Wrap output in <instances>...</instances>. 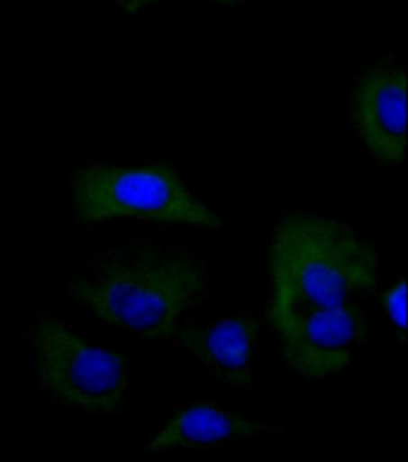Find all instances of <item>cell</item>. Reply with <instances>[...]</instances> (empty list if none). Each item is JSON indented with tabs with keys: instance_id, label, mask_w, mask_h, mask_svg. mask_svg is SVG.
<instances>
[{
	"instance_id": "1",
	"label": "cell",
	"mask_w": 408,
	"mask_h": 462,
	"mask_svg": "<svg viewBox=\"0 0 408 462\" xmlns=\"http://www.w3.org/2000/svg\"><path fill=\"white\" fill-rule=\"evenodd\" d=\"M209 266L181 235L134 236L77 263L68 297L100 323L145 344L171 340L209 300Z\"/></svg>"
},
{
	"instance_id": "2",
	"label": "cell",
	"mask_w": 408,
	"mask_h": 462,
	"mask_svg": "<svg viewBox=\"0 0 408 462\" xmlns=\"http://www.w3.org/2000/svg\"><path fill=\"white\" fill-rule=\"evenodd\" d=\"M382 254L352 225L316 212H285L267 245V321L349 304L367 306L378 289Z\"/></svg>"
},
{
	"instance_id": "3",
	"label": "cell",
	"mask_w": 408,
	"mask_h": 462,
	"mask_svg": "<svg viewBox=\"0 0 408 462\" xmlns=\"http://www.w3.org/2000/svg\"><path fill=\"white\" fill-rule=\"evenodd\" d=\"M70 206L79 226L122 219L200 230L228 226L169 162L83 164L70 176Z\"/></svg>"
},
{
	"instance_id": "4",
	"label": "cell",
	"mask_w": 408,
	"mask_h": 462,
	"mask_svg": "<svg viewBox=\"0 0 408 462\" xmlns=\"http://www.w3.org/2000/svg\"><path fill=\"white\" fill-rule=\"evenodd\" d=\"M34 387L60 410L89 415L119 413L131 391L121 351L85 340L50 308H38L21 334Z\"/></svg>"
},
{
	"instance_id": "5",
	"label": "cell",
	"mask_w": 408,
	"mask_h": 462,
	"mask_svg": "<svg viewBox=\"0 0 408 462\" xmlns=\"http://www.w3.org/2000/svg\"><path fill=\"white\" fill-rule=\"evenodd\" d=\"M365 308H318L271 319L283 365L307 382H324L345 370L369 342L371 323Z\"/></svg>"
},
{
	"instance_id": "6",
	"label": "cell",
	"mask_w": 408,
	"mask_h": 462,
	"mask_svg": "<svg viewBox=\"0 0 408 462\" xmlns=\"http://www.w3.org/2000/svg\"><path fill=\"white\" fill-rule=\"evenodd\" d=\"M347 112L358 140L385 166L404 162L406 67L399 57H380L356 74Z\"/></svg>"
},
{
	"instance_id": "7",
	"label": "cell",
	"mask_w": 408,
	"mask_h": 462,
	"mask_svg": "<svg viewBox=\"0 0 408 462\" xmlns=\"http://www.w3.org/2000/svg\"><path fill=\"white\" fill-rule=\"evenodd\" d=\"M262 319L256 313L228 318H188L169 342L209 372L214 382L238 393L258 389L256 359Z\"/></svg>"
},
{
	"instance_id": "8",
	"label": "cell",
	"mask_w": 408,
	"mask_h": 462,
	"mask_svg": "<svg viewBox=\"0 0 408 462\" xmlns=\"http://www.w3.org/2000/svg\"><path fill=\"white\" fill-rule=\"evenodd\" d=\"M281 425L264 423L240 408L198 402L181 408L168 419L145 448L147 455L213 453L238 442H252L262 436H281Z\"/></svg>"
},
{
	"instance_id": "9",
	"label": "cell",
	"mask_w": 408,
	"mask_h": 462,
	"mask_svg": "<svg viewBox=\"0 0 408 462\" xmlns=\"http://www.w3.org/2000/svg\"><path fill=\"white\" fill-rule=\"evenodd\" d=\"M380 308L388 318L395 338L401 346H406V282L404 278L395 280L388 289L380 295Z\"/></svg>"
},
{
	"instance_id": "10",
	"label": "cell",
	"mask_w": 408,
	"mask_h": 462,
	"mask_svg": "<svg viewBox=\"0 0 408 462\" xmlns=\"http://www.w3.org/2000/svg\"><path fill=\"white\" fill-rule=\"evenodd\" d=\"M115 3L124 14L132 15V14H138V12H141L149 6H153L157 3H164V0H115ZM211 3H217V5H222V6H241L245 0H211Z\"/></svg>"
}]
</instances>
